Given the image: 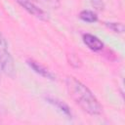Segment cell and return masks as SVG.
Here are the masks:
<instances>
[{"label":"cell","instance_id":"1","mask_svg":"<svg viewBox=\"0 0 125 125\" xmlns=\"http://www.w3.org/2000/svg\"><path fill=\"white\" fill-rule=\"evenodd\" d=\"M65 84L69 96L85 112L91 115L102 113L103 106L87 86L72 76L66 78Z\"/></svg>","mask_w":125,"mask_h":125},{"label":"cell","instance_id":"2","mask_svg":"<svg viewBox=\"0 0 125 125\" xmlns=\"http://www.w3.org/2000/svg\"><path fill=\"white\" fill-rule=\"evenodd\" d=\"M0 67L6 75L12 78L15 77L16 67H15L14 59L11 53L9 52L7 41L1 32H0Z\"/></svg>","mask_w":125,"mask_h":125},{"label":"cell","instance_id":"3","mask_svg":"<svg viewBox=\"0 0 125 125\" xmlns=\"http://www.w3.org/2000/svg\"><path fill=\"white\" fill-rule=\"evenodd\" d=\"M17 2L25 10L27 11L30 15L36 17L39 20L42 21H47L48 20V13L41 7L37 6L36 4L32 3L29 0H17Z\"/></svg>","mask_w":125,"mask_h":125},{"label":"cell","instance_id":"4","mask_svg":"<svg viewBox=\"0 0 125 125\" xmlns=\"http://www.w3.org/2000/svg\"><path fill=\"white\" fill-rule=\"evenodd\" d=\"M83 42L84 44L92 51L94 52H99L104 48V43L102 40H100L97 36L90 34V33H85L83 34Z\"/></svg>","mask_w":125,"mask_h":125},{"label":"cell","instance_id":"5","mask_svg":"<svg viewBox=\"0 0 125 125\" xmlns=\"http://www.w3.org/2000/svg\"><path fill=\"white\" fill-rule=\"evenodd\" d=\"M26 62H27V64H28L36 73H38L39 75H41V76H43V77H45V78L51 79V80H54V79H55L54 74H53L50 70H48L45 66H43V65L40 64L39 62H35L34 60L29 59V60L26 61Z\"/></svg>","mask_w":125,"mask_h":125},{"label":"cell","instance_id":"6","mask_svg":"<svg viewBox=\"0 0 125 125\" xmlns=\"http://www.w3.org/2000/svg\"><path fill=\"white\" fill-rule=\"evenodd\" d=\"M46 101H48V103H50L51 104H53L56 108H58L65 116H67V117H71L72 116L71 115L70 108L68 107V105L66 104H64L63 102L60 101L59 99L54 98V97H46Z\"/></svg>","mask_w":125,"mask_h":125},{"label":"cell","instance_id":"7","mask_svg":"<svg viewBox=\"0 0 125 125\" xmlns=\"http://www.w3.org/2000/svg\"><path fill=\"white\" fill-rule=\"evenodd\" d=\"M29 1L36 4L37 6L43 5L45 8H50V9H58L61 5L60 0H29Z\"/></svg>","mask_w":125,"mask_h":125},{"label":"cell","instance_id":"8","mask_svg":"<svg viewBox=\"0 0 125 125\" xmlns=\"http://www.w3.org/2000/svg\"><path fill=\"white\" fill-rule=\"evenodd\" d=\"M79 18L82 21H84L86 22H90V23L96 22L98 21V16L94 12H92L90 10H83V11H81L80 14H79Z\"/></svg>","mask_w":125,"mask_h":125},{"label":"cell","instance_id":"9","mask_svg":"<svg viewBox=\"0 0 125 125\" xmlns=\"http://www.w3.org/2000/svg\"><path fill=\"white\" fill-rule=\"evenodd\" d=\"M104 24L114 32L122 33L124 31V25L122 22H104Z\"/></svg>","mask_w":125,"mask_h":125},{"label":"cell","instance_id":"10","mask_svg":"<svg viewBox=\"0 0 125 125\" xmlns=\"http://www.w3.org/2000/svg\"><path fill=\"white\" fill-rule=\"evenodd\" d=\"M90 1H91V4H92L97 10H103L104 4H103L102 0H90Z\"/></svg>","mask_w":125,"mask_h":125},{"label":"cell","instance_id":"11","mask_svg":"<svg viewBox=\"0 0 125 125\" xmlns=\"http://www.w3.org/2000/svg\"><path fill=\"white\" fill-rule=\"evenodd\" d=\"M1 70H2V69H1V67H0V80H1Z\"/></svg>","mask_w":125,"mask_h":125}]
</instances>
